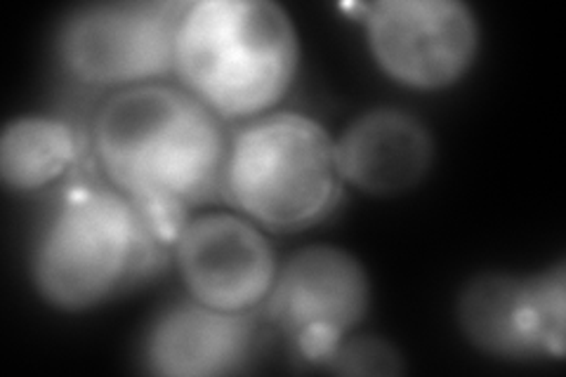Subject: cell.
Instances as JSON below:
<instances>
[{
	"label": "cell",
	"mask_w": 566,
	"mask_h": 377,
	"mask_svg": "<svg viewBox=\"0 0 566 377\" xmlns=\"http://www.w3.org/2000/svg\"><path fill=\"white\" fill-rule=\"evenodd\" d=\"M93 149L106 182L145 214L161 243H175L187 208L220 191L229 139L222 118L185 87L118 90L95 114Z\"/></svg>",
	"instance_id": "6da1fadb"
},
{
	"label": "cell",
	"mask_w": 566,
	"mask_h": 377,
	"mask_svg": "<svg viewBox=\"0 0 566 377\" xmlns=\"http://www.w3.org/2000/svg\"><path fill=\"white\" fill-rule=\"evenodd\" d=\"M297 69V29L274 0H193L177 27L175 76L222 121L272 112Z\"/></svg>",
	"instance_id": "7a4b0ae2"
},
{
	"label": "cell",
	"mask_w": 566,
	"mask_h": 377,
	"mask_svg": "<svg viewBox=\"0 0 566 377\" xmlns=\"http://www.w3.org/2000/svg\"><path fill=\"white\" fill-rule=\"evenodd\" d=\"M156 241L145 214L118 189L78 185L60 196L39 227L31 281L50 307L91 312L145 272Z\"/></svg>",
	"instance_id": "3957f363"
},
{
	"label": "cell",
	"mask_w": 566,
	"mask_h": 377,
	"mask_svg": "<svg viewBox=\"0 0 566 377\" xmlns=\"http://www.w3.org/2000/svg\"><path fill=\"white\" fill-rule=\"evenodd\" d=\"M340 189L335 139L307 114H264L229 139L220 191L262 229L286 233L322 222Z\"/></svg>",
	"instance_id": "277c9868"
},
{
	"label": "cell",
	"mask_w": 566,
	"mask_h": 377,
	"mask_svg": "<svg viewBox=\"0 0 566 377\" xmlns=\"http://www.w3.org/2000/svg\"><path fill=\"white\" fill-rule=\"evenodd\" d=\"M187 0H116L69 12L57 60L76 83L128 90L175 74V39Z\"/></svg>",
	"instance_id": "5b68a950"
},
{
	"label": "cell",
	"mask_w": 566,
	"mask_h": 377,
	"mask_svg": "<svg viewBox=\"0 0 566 377\" xmlns=\"http://www.w3.org/2000/svg\"><path fill=\"white\" fill-rule=\"evenodd\" d=\"M364 29L382 74L420 93L463 81L482 45L476 14L460 0H378L364 8Z\"/></svg>",
	"instance_id": "8992f818"
},
{
	"label": "cell",
	"mask_w": 566,
	"mask_h": 377,
	"mask_svg": "<svg viewBox=\"0 0 566 377\" xmlns=\"http://www.w3.org/2000/svg\"><path fill=\"white\" fill-rule=\"evenodd\" d=\"M264 318L286 335L310 364L326 366L370 310L364 264L335 245H310L279 264Z\"/></svg>",
	"instance_id": "52a82bcc"
},
{
	"label": "cell",
	"mask_w": 566,
	"mask_h": 377,
	"mask_svg": "<svg viewBox=\"0 0 566 377\" xmlns=\"http://www.w3.org/2000/svg\"><path fill=\"white\" fill-rule=\"evenodd\" d=\"M458 321L470 343L507 362H562L566 349V266L545 272L484 274L458 300Z\"/></svg>",
	"instance_id": "ba28073f"
},
{
	"label": "cell",
	"mask_w": 566,
	"mask_h": 377,
	"mask_svg": "<svg viewBox=\"0 0 566 377\" xmlns=\"http://www.w3.org/2000/svg\"><path fill=\"white\" fill-rule=\"evenodd\" d=\"M172 245L189 297L210 310L253 314L272 293L276 253L262 227L241 212H206L187 220Z\"/></svg>",
	"instance_id": "9c48e42d"
},
{
	"label": "cell",
	"mask_w": 566,
	"mask_h": 377,
	"mask_svg": "<svg viewBox=\"0 0 566 377\" xmlns=\"http://www.w3.org/2000/svg\"><path fill=\"white\" fill-rule=\"evenodd\" d=\"M255 339L253 314L218 312L189 297L151 321L142 362L164 377H222L245 368Z\"/></svg>",
	"instance_id": "30bf717a"
},
{
	"label": "cell",
	"mask_w": 566,
	"mask_h": 377,
	"mask_svg": "<svg viewBox=\"0 0 566 377\" xmlns=\"http://www.w3.org/2000/svg\"><path fill=\"white\" fill-rule=\"evenodd\" d=\"M434 164V137L409 112L380 106L354 118L335 139L343 185L368 196H401L416 189Z\"/></svg>",
	"instance_id": "8fae6325"
},
{
	"label": "cell",
	"mask_w": 566,
	"mask_h": 377,
	"mask_svg": "<svg viewBox=\"0 0 566 377\" xmlns=\"http://www.w3.org/2000/svg\"><path fill=\"white\" fill-rule=\"evenodd\" d=\"M76 156L74 128L52 116H20L0 135V177L10 191L31 193L60 182Z\"/></svg>",
	"instance_id": "7c38bea8"
},
{
	"label": "cell",
	"mask_w": 566,
	"mask_h": 377,
	"mask_svg": "<svg viewBox=\"0 0 566 377\" xmlns=\"http://www.w3.org/2000/svg\"><path fill=\"white\" fill-rule=\"evenodd\" d=\"M326 368L345 375H399V352L376 337H345Z\"/></svg>",
	"instance_id": "4fadbf2b"
}]
</instances>
